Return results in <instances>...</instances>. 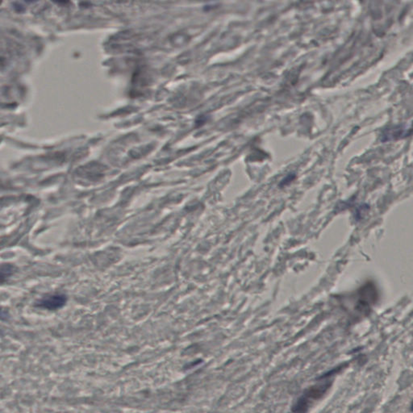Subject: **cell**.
Instances as JSON below:
<instances>
[{
  "mask_svg": "<svg viewBox=\"0 0 413 413\" xmlns=\"http://www.w3.org/2000/svg\"><path fill=\"white\" fill-rule=\"evenodd\" d=\"M331 386L332 382H325L306 389L292 407L290 413H308L313 402L323 397Z\"/></svg>",
  "mask_w": 413,
  "mask_h": 413,
  "instance_id": "6da1fadb",
  "label": "cell"
},
{
  "mask_svg": "<svg viewBox=\"0 0 413 413\" xmlns=\"http://www.w3.org/2000/svg\"><path fill=\"white\" fill-rule=\"evenodd\" d=\"M413 133V122L407 125H396L387 128L381 134L380 140L382 142L393 141V140H401L409 137Z\"/></svg>",
  "mask_w": 413,
  "mask_h": 413,
  "instance_id": "7a4b0ae2",
  "label": "cell"
},
{
  "mask_svg": "<svg viewBox=\"0 0 413 413\" xmlns=\"http://www.w3.org/2000/svg\"><path fill=\"white\" fill-rule=\"evenodd\" d=\"M66 302V297L62 294H54L39 300L37 306L48 310H56L62 308Z\"/></svg>",
  "mask_w": 413,
  "mask_h": 413,
  "instance_id": "3957f363",
  "label": "cell"
},
{
  "mask_svg": "<svg viewBox=\"0 0 413 413\" xmlns=\"http://www.w3.org/2000/svg\"><path fill=\"white\" fill-rule=\"evenodd\" d=\"M411 411H413V401H412V403H411Z\"/></svg>",
  "mask_w": 413,
  "mask_h": 413,
  "instance_id": "277c9868",
  "label": "cell"
}]
</instances>
